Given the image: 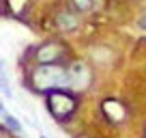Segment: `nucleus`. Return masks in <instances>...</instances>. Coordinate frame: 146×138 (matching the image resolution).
<instances>
[{"label": "nucleus", "mask_w": 146, "mask_h": 138, "mask_svg": "<svg viewBox=\"0 0 146 138\" xmlns=\"http://www.w3.org/2000/svg\"><path fill=\"white\" fill-rule=\"evenodd\" d=\"M30 84L39 93H47L52 88H67L69 86L67 69L54 63H39V67L32 69L30 74Z\"/></svg>", "instance_id": "1"}, {"label": "nucleus", "mask_w": 146, "mask_h": 138, "mask_svg": "<svg viewBox=\"0 0 146 138\" xmlns=\"http://www.w3.org/2000/svg\"><path fill=\"white\" fill-rule=\"evenodd\" d=\"M45 101H47V110L56 121L64 123L67 119H71L78 110V99L64 88H52L45 93Z\"/></svg>", "instance_id": "2"}, {"label": "nucleus", "mask_w": 146, "mask_h": 138, "mask_svg": "<svg viewBox=\"0 0 146 138\" xmlns=\"http://www.w3.org/2000/svg\"><path fill=\"white\" fill-rule=\"evenodd\" d=\"M60 56H62V46L56 41L43 43L39 48V52H36V60L39 63H56V60H60Z\"/></svg>", "instance_id": "3"}, {"label": "nucleus", "mask_w": 146, "mask_h": 138, "mask_svg": "<svg viewBox=\"0 0 146 138\" xmlns=\"http://www.w3.org/2000/svg\"><path fill=\"white\" fill-rule=\"evenodd\" d=\"M101 110H103V115L108 117V121H112V123H120V121H123L125 117H127L125 108L120 106L118 101H114V99H108V101H103Z\"/></svg>", "instance_id": "4"}, {"label": "nucleus", "mask_w": 146, "mask_h": 138, "mask_svg": "<svg viewBox=\"0 0 146 138\" xmlns=\"http://www.w3.org/2000/svg\"><path fill=\"white\" fill-rule=\"evenodd\" d=\"M67 76H69V86H73V84H80V86L88 84V69L80 63L71 65V69H67Z\"/></svg>", "instance_id": "5"}, {"label": "nucleus", "mask_w": 146, "mask_h": 138, "mask_svg": "<svg viewBox=\"0 0 146 138\" xmlns=\"http://www.w3.org/2000/svg\"><path fill=\"white\" fill-rule=\"evenodd\" d=\"M56 24H58V28L62 32H73L80 26V17L73 15V13H69V11H60V13L56 15Z\"/></svg>", "instance_id": "6"}, {"label": "nucleus", "mask_w": 146, "mask_h": 138, "mask_svg": "<svg viewBox=\"0 0 146 138\" xmlns=\"http://www.w3.org/2000/svg\"><path fill=\"white\" fill-rule=\"evenodd\" d=\"M0 93H5L7 97H13V91L9 86V80H7V74H5V63L0 60Z\"/></svg>", "instance_id": "7"}, {"label": "nucleus", "mask_w": 146, "mask_h": 138, "mask_svg": "<svg viewBox=\"0 0 146 138\" xmlns=\"http://www.w3.org/2000/svg\"><path fill=\"white\" fill-rule=\"evenodd\" d=\"M2 119H5L7 127H9V129H13L15 134H19V132H22V123H19V121L15 119L13 115H5V117H2Z\"/></svg>", "instance_id": "8"}, {"label": "nucleus", "mask_w": 146, "mask_h": 138, "mask_svg": "<svg viewBox=\"0 0 146 138\" xmlns=\"http://www.w3.org/2000/svg\"><path fill=\"white\" fill-rule=\"evenodd\" d=\"M71 2L78 11H88L92 7V0H71Z\"/></svg>", "instance_id": "9"}, {"label": "nucleus", "mask_w": 146, "mask_h": 138, "mask_svg": "<svg viewBox=\"0 0 146 138\" xmlns=\"http://www.w3.org/2000/svg\"><path fill=\"white\" fill-rule=\"evenodd\" d=\"M7 115V108H5V104H2V99H0V117H5Z\"/></svg>", "instance_id": "10"}, {"label": "nucleus", "mask_w": 146, "mask_h": 138, "mask_svg": "<svg viewBox=\"0 0 146 138\" xmlns=\"http://www.w3.org/2000/svg\"><path fill=\"white\" fill-rule=\"evenodd\" d=\"M39 138H47V136H45V134H41V136H39Z\"/></svg>", "instance_id": "11"}, {"label": "nucleus", "mask_w": 146, "mask_h": 138, "mask_svg": "<svg viewBox=\"0 0 146 138\" xmlns=\"http://www.w3.org/2000/svg\"><path fill=\"white\" fill-rule=\"evenodd\" d=\"M78 138H86V136H78Z\"/></svg>", "instance_id": "12"}]
</instances>
